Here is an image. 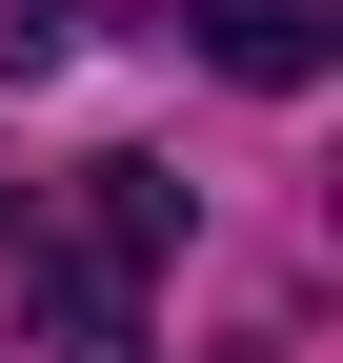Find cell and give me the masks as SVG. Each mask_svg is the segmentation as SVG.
Segmentation results:
<instances>
[{"mask_svg":"<svg viewBox=\"0 0 343 363\" xmlns=\"http://www.w3.org/2000/svg\"><path fill=\"white\" fill-rule=\"evenodd\" d=\"M0 262H21V303H40L61 363H142V303L182 262V182L162 162H61V182L0 202Z\"/></svg>","mask_w":343,"mask_h":363,"instance_id":"1","label":"cell"},{"mask_svg":"<svg viewBox=\"0 0 343 363\" xmlns=\"http://www.w3.org/2000/svg\"><path fill=\"white\" fill-rule=\"evenodd\" d=\"M162 21L202 40L223 81H323V40H343V0H162Z\"/></svg>","mask_w":343,"mask_h":363,"instance_id":"2","label":"cell"},{"mask_svg":"<svg viewBox=\"0 0 343 363\" xmlns=\"http://www.w3.org/2000/svg\"><path fill=\"white\" fill-rule=\"evenodd\" d=\"M61 61V0H0V81H40Z\"/></svg>","mask_w":343,"mask_h":363,"instance_id":"3","label":"cell"}]
</instances>
